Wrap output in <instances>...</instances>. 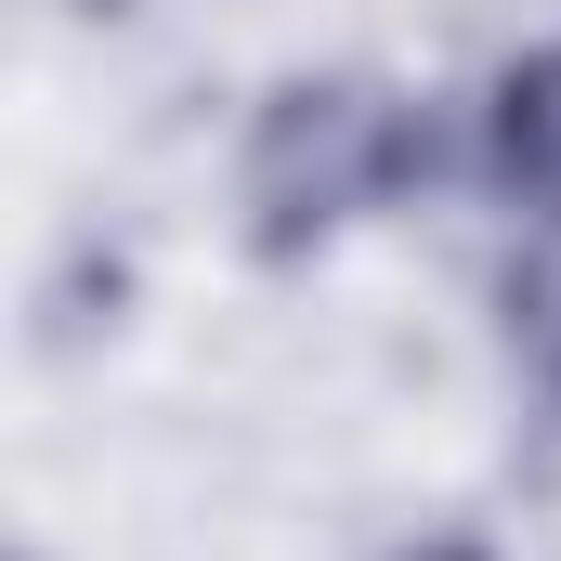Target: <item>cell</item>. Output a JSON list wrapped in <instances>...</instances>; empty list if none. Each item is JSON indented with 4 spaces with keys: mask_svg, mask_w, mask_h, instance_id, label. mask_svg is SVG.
<instances>
[{
    "mask_svg": "<svg viewBox=\"0 0 561 561\" xmlns=\"http://www.w3.org/2000/svg\"><path fill=\"white\" fill-rule=\"evenodd\" d=\"M431 183V118L392 92V79H275L262 118H249V157H236V209H249V249L262 262H300L327 249L340 222L392 209Z\"/></svg>",
    "mask_w": 561,
    "mask_h": 561,
    "instance_id": "1",
    "label": "cell"
},
{
    "mask_svg": "<svg viewBox=\"0 0 561 561\" xmlns=\"http://www.w3.org/2000/svg\"><path fill=\"white\" fill-rule=\"evenodd\" d=\"M483 183L536 236H561V39L523 53V66H496V92H483Z\"/></svg>",
    "mask_w": 561,
    "mask_h": 561,
    "instance_id": "2",
    "label": "cell"
},
{
    "mask_svg": "<svg viewBox=\"0 0 561 561\" xmlns=\"http://www.w3.org/2000/svg\"><path fill=\"white\" fill-rule=\"evenodd\" d=\"M496 340H510V366L561 405V236H523L496 262Z\"/></svg>",
    "mask_w": 561,
    "mask_h": 561,
    "instance_id": "3",
    "label": "cell"
},
{
    "mask_svg": "<svg viewBox=\"0 0 561 561\" xmlns=\"http://www.w3.org/2000/svg\"><path fill=\"white\" fill-rule=\"evenodd\" d=\"M392 561H419V549H392ZM431 561H483V549H470V536H431Z\"/></svg>",
    "mask_w": 561,
    "mask_h": 561,
    "instance_id": "4",
    "label": "cell"
},
{
    "mask_svg": "<svg viewBox=\"0 0 561 561\" xmlns=\"http://www.w3.org/2000/svg\"><path fill=\"white\" fill-rule=\"evenodd\" d=\"M66 13H131V0H66Z\"/></svg>",
    "mask_w": 561,
    "mask_h": 561,
    "instance_id": "5",
    "label": "cell"
}]
</instances>
